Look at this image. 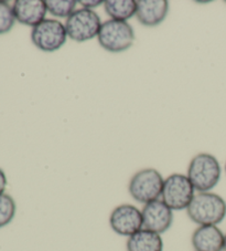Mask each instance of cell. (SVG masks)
I'll list each match as a JSON object with an SVG mask.
<instances>
[{
    "label": "cell",
    "mask_w": 226,
    "mask_h": 251,
    "mask_svg": "<svg viewBox=\"0 0 226 251\" xmlns=\"http://www.w3.org/2000/svg\"><path fill=\"white\" fill-rule=\"evenodd\" d=\"M164 178L155 168H143L135 173L128 184V192L134 201L146 205L160 199Z\"/></svg>",
    "instance_id": "3957f363"
},
{
    "label": "cell",
    "mask_w": 226,
    "mask_h": 251,
    "mask_svg": "<svg viewBox=\"0 0 226 251\" xmlns=\"http://www.w3.org/2000/svg\"><path fill=\"white\" fill-rule=\"evenodd\" d=\"M12 9L18 23L32 28L45 19L47 12L43 0H17L12 5Z\"/></svg>",
    "instance_id": "8fae6325"
},
{
    "label": "cell",
    "mask_w": 226,
    "mask_h": 251,
    "mask_svg": "<svg viewBox=\"0 0 226 251\" xmlns=\"http://www.w3.org/2000/svg\"><path fill=\"white\" fill-rule=\"evenodd\" d=\"M110 226L117 235L123 237L133 236L143 228L142 211L130 204L117 206L111 213Z\"/></svg>",
    "instance_id": "ba28073f"
},
{
    "label": "cell",
    "mask_w": 226,
    "mask_h": 251,
    "mask_svg": "<svg viewBox=\"0 0 226 251\" xmlns=\"http://www.w3.org/2000/svg\"><path fill=\"white\" fill-rule=\"evenodd\" d=\"M97 40L103 49L108 52H124L134 45V28L127 21L106 20L102 23Z\"/></svg>",
    "instance_id": "277c9868"
},
{
    "label": "cell",
    "mask_w": 226,
    "mask_h": 251,
    "mask_svg": "<svg viewBox=\"0 0 226 251\" xmlns=\"http://www.w3.org/2000/svg\"><path fill=\"white\" fill-rule=\"evenodd\" d=\"M68 37L75 42H85L98 36L102 21L96 12L90 9H77L65 23Z\"/></svg>",
    "instance_id": "8992f818"
},
{
    "label": "cell",
    "mask_w": 226,
    "mask_h": 251,
    "mask_svg": "<svg viewBox=\"0 0 226 251\" xmlns=\"http://www.w3.org/2000/svg\"><path fill=\"white\" fill-rule=\"evenodd\" d=\"M142 211L143 228L162 235L168 231L173 223V210L167 206L161 199L148 202Z\"/></svg>",
    "instance_id": "9c48e42d"
},
{
    "label": "cell",
    "mask_w": 226,
    "mask_h": 251,
    "mask_svg": "<svg viewBox=\"0 0 226 251\" xmlns=\"http://www.w3.org/2000/svg\"><path fill=\"white\" fill-rule=\"evenodd\" d=\"M104 8L111 19L127 21L136 16L137 3L135 0H106L104 1Z\"/></svg>",
    "instance_id": "5bb4252c"
},
{
    "label": "cell",
    "mask_w": 226,
    "mask_h": 251,
    "mask_svg": "<svg viewBox=\"0 0 226 251\" xmlns=\"http://www.w3.org/2000/svg\"><path fill=\"white\" fill-rule=\"evenodd\" d=\"M223 251H226V233H225V238H224V248Z\"/></svg>",
    "instance_id": "ffe728a7"
},
{
    "label": "cell",
    "mask_w": 226,
    "mask_h": 251,
    "mask_svg": "<svg viewBox=\"0 0 226 251\" xmlns=\"http://www.w3.org/2000/svg\"><path fill=\"white\" fill-rule=\"evenodd\" d=\"M17 213L15 199L10 195L3 193L0 195V228H3L14 220Z\"/></svg>",
    "instance_id": "2e32d148"
},
{
    "label": "cell",
    "mask_w": 226,
    "mask_h": 251,
    "mask_svg": "<svg viewBox=\"0 0 226 251\" xmlns=\"http://www.w3.org/2000/svg\"><path fill=\"white\" fill-rule=\"evenodd\" d=\"M7 184H8L7 176L5 174V172H3L1 168H0V195L5 193L6 187H7Z\"/></svg>",
    "instance_id": "d6986e66"
},
{
    "label": "cell",
    "mask_w": 226,
    "mask_h": 251,
    "mask_svg": "<svg viewBox=\"0 0 226 251\" xmlns=\"http://www.w3.org/2000/svg\"><path fill=\"white\" fill-rule=\"evenodd\" d=\"M186 176L197 192H211L221 180L222 168L220 162L214 155L200 153L191 159Z\"/></svg>",
    "instance_id": "7a4b0ae2"
},
{
    "label": "cell",
    "mask_w": 226,
    "mask_h": 251,
    "mask_svg": "<svg viewBox=\"0 0 226 251\" xmlns=\"http://www.w3.org/2000/svg\"><path fill=\"white\" fill-rule=\"evenodd\" d=\"M186 214L199 226H217L226 217V201L215 193H198L186 208Z\"/></svg>",
    "instance_id": "6da1fadb"
},
{
    "label": "cell",
    "mask_w": 226,
    "mask_h": 251,
    "mask_svg": "<svg viewBox=\"0 0 226 251\" xmlns=\"http://www.w3.org/2000/svg\"><path fill=\"white\" fill-rule=\"evenodd\" d=\"M47 12L59 18H68L76 9L77 1L74 0H46Z\"/></svg>",
    "instance_id": "9a60e30c"
},
{
    "label": "cell",
    "mask_w": 226,
    "mask_h": 251,
    "mask_svg": "<svg viewBox=\"0 0 226 251\" xmlns=\"http://www.w3.org/2000/svg\"><path fill=\"white\" fill-rule=\"evenodd\" d=\"M68 39L65 25L55 19H45L32 28L31 40L43 52H54L62 48Z\"/></svg>",
    "instance_id": "52a82bcc"
},
{
    "label": "cell",
    "mask_w": 226,
    "mask_h": 251,
    "mask_svg": "<svg viewBox=\"0 0 226 251\" xmlns=\"http://www.w3.org/2000/svg\"><path fill=\"white\" fill-rule=\"evenodd\" d=\"M193 187L188 176L180 173L169 175L163 183L161 201L175 211L188 208L195 196Z\"/></svg>",
    "instance_id": "5b68a950"
},
{
    "label": "cell",
    "mask_w": 226,
    "mask_h": 251,
    "mask_svg": "<svg viewBox=\"0 0 226 251\" xmlns=\"http://www.w3.org/2000/svg\"><path fill=\"white\" fill-rule=\"evenodd\" d=\"M225 235L214 225L199 226L192 233L194 251H223Z\"/></svg>",
    "instance_id": "30bf717a"
},
{
    "label": "cell",
    "mask_w": 226,
    "mask_h": 251,
    "mask_svg": "<svg viewBox=\"0 0 226 251\" xmlns=\"http://www.w3.org/2000/svg\"><path fill=\"white\" fill-rule=\"evenodd\" d=\"M79 3H81L85 9L92 10L93 8H97L98 6L104 5V1H101V0H80Z\"/></svg>",
    "instance_id": "ac0fdd59"
},
{
    "label": "cell",
    "mask_w": 226,
    "mask_h": 251,
    "mask_svg": "<svg viewBox=\"0 0 226 251\" xmlns=\"http://www.w3.org/2000/svg\"><path fill=\"white\" fill-rule=\"evenodd\" d=\"M136 17L146 27H156L167 18L169 2L167 0H138Z\"/></svg>",
    "instance_id": "7c38bea8"
},
{
    "label": "cell",
    "mask_w": 226,
    "mask_h": 251,
    "mask_svg": "<svg viewBox=\"0 0 226 251\" xmlns=\"http://www.w3.org/2000/svg\"><path fill=\"white\" fill-rule=\"evenodd\" d=\"M126 249L127 251H163V240L159 233L142 228L128 237Z\"/></svg>",
    "instance_id": "4fadbf2b"
},
{
    "label": "cell",
    "mask_w": 226,
    "mask_h": 251,
    "mask_svg": "<svg viewBox=\"0 0 226 251\" xmlns=\"http://www.w3.org/2000/svg\"><path fill=\"white\" fill-rule=\"evenodd\" d=\"M16 23V17L12 6L7 1L0 0V34H5L14 28Z\"/></svg>",
    "instance_id": "e0dca14e"
},
{
    "label": "cell",
    "mask_w": 226,
    "mask_h": 251,
    "mask_svg": "<svg viewBox=\"0 0 226 251\" xmlns=\"http://www.w3.org/2000/svg\"><path fill=\"white\" fill-rule=\"evenodd\" d=\"M225 173H226V163H225Z\"/></svg>",
    "instance_id": "44dd1931"
}]
</instances>
